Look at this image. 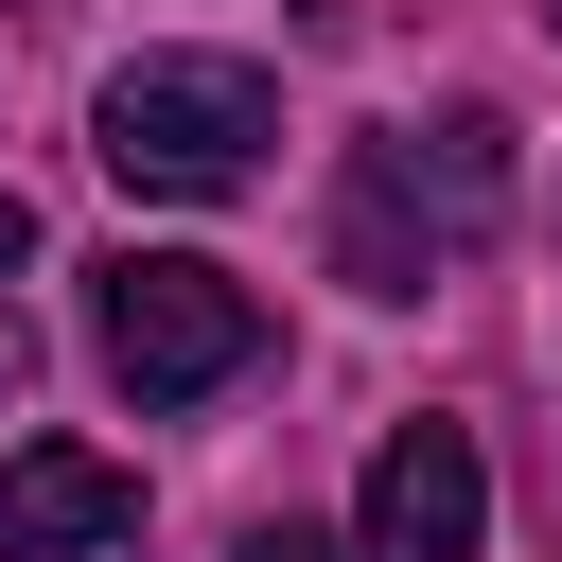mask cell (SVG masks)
Returning <instances> with one entry per match:
<instances>
[{"label":"cell","instance_id":"1","mask_svg":"<svg viewBox=\"0 0 562 562\" xmlns=\"http://www.w3.org/2000/svg\"><path fill=\"white\" fill-rule=\"evenodd\" d=\"M509 211V123H369L351 140V193H334V281L351 299H422L439 263H474Z\"/></svg>","mask_w":562,"mask_h":562},{"label":"cell","instance_id":"2","mask_svg":"<svg viewBox=\"0 0 562 562\" xmlns=\"http://www.w3.org/2000/svg\"><path fill=\"white\" fill-rule=\"evenodd\" d=\"M263 140H281V88H263L246 53H140V70H105V105H88V158H105L140 211H228V193L263 176Z\"/></svg>","mask_w":562,"mask_h":562},{"label":"cell","instance_id":"3","mask_svg":"<svg viewBox=\"0 0 562 562\" xmlns=\"http://www.w3.org/2000/svg\"><path fill=\"white\" fill-rule=\"evenodd\" d=\"M88 351H105V386L158 422V404H211V386L263 369V299H246V263H211V246H123V263H88Z\"/></svg>","mask_w":562,"mask_h":562},{"label":"cell","instance_id":"4","mask_svg":"<svg viewBox=\"0 0 562 562\" xmlns=\"http://www.w3.org/2000/svg\"><path fill=\"white\" fill-rule=\"evenodd\" d=\"M492 544V457L474 422H386L369 492H351V562H474Z\"/></svg>","mask_w":562,"mask_h":562},{"label":"cell","instance_id":"5","mask_svg":"<svg viewBox=\"0 0 562 562\" xmlns=\"http://www.w3.org/2000/svg\"><path fill=\"white\" fill-rule=\"evenodd\" d=\"M140 527V474L88 457V439H18L0 457V562H105Z\"/></svg>","mask_w":562,"mask_h":562},{"label":"cell","instance_id":"6","mask_svg":"<svg viewBox=\"0 0 562 562\" xmlns=\"http://www.w3.org/2000/svg\"><path fill=\"white\" fill-rule=\"evenodd\" d=\"M246 562H351V544H316V527H246Z\"/></svg>","mask_w":562,"mask_h":562},{"label":"cell","instance_id":"7","mask_svg":"<svg viewBox=\"0 0 562 562\" xmlns=\"http://www.w3.org/2000/svg\"><path fill=\"white\" fill-rule=\"evenodd\" d=\"M18 386H35V334H18V316H0V404H18Z\"/></svg>","mask_w":562,"mask_h":562},{"label":"cell","instance_id":"8","mask_svg":"<svg viewBox=\"0 0 562 562\" xmlns=\"http://www.w3.org/2000/svg\"><path fill=\"white\" fill-rule=\"evenodd\" d=\"M18 263H35V211H18V193H0V281H18Z\"/></svg>","mask_w":562,"mask_h":562},{"label":"cell","instance_id":"9","mask_svg":"<svg viewBox=\"0 0 562 562\" xmlns=\"http://www.w3.org/2000/svg\"><path fill=\"white\" fill-rule=\"evenodd\" d=\"M544 18H562V0H544Z\"/></svg>","mask_w":562,"mask_h":562}]
</instances>
